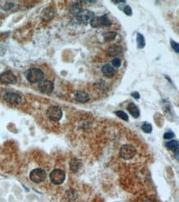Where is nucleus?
I'll list each match as a JSON object with an SVG mask.
<instances>
[{
	"instance_id": "nucleus-4",
	"label": "nucleus",
	"mask_w": 179,
	"mask_h": 202,
	"mask_svg": "<svg viewBox=\"0 0 179 202\" xmlns=\"http://www.w3.org/2000/svg\"><path fill=\"white\" fill-rule=\"evenodd\" d=\"M46 114H47L48 118H50L51 120L57 122V121L61 119L62 116H63V112H62V110L59 106L53 105V106L48 108L47 111H46Z\"/></svg>"
},
{
	"instance_id": "nucleus-23",
	"label": "nucleus",
	"mask_w": 179,
	"mask_h": 202,
	"mask_svg": "<svg viewBox=\"0 0 179 202\" xmlns=\"http://www.w3.org/2000/svg\"><path fill=\"white\" fill-rule=\"evenodd\" d=\"M171 46H172V47L174 49L175 51H176L177 53H178L179 51V47H178V43L176 42H174L173 40H171Z\"/></svg>"
},
{
	"instance_id": "nucleus-8",
	"label": "nucleus",
	"mask_w": 179,
	"mask_h": 202,
	"mask_svg": "<svg viewBox=\"0 0 179 202\" xmlns=\"http://www.w3.org/2000/svg\"><path fill=\"white\" fill-rule=\"evenodd\" d=\"M94 17H95L94 13L89 11V10H83L78 15H76V17H77V20L78 22L80 23H84V24L90 22Z\"/></svg>"
},
{
	"instance_id": "nucleus-28",
	"label": "nucleus",
	"mask_w": 179,
	"mask_h": 202,
	"mask_svg": "<svg viewBox=\"0 0 179 202\" xmlns=\"http://www.w3.org/2000/svg\"><path fill=\"white\" fill-rule=\"evenodd\" d=\"M112 2H113V3H126V1H124V0H112Z\"/></svg>"
},
{
	"instance_id": "nucleus-2",
	"label": "nucleus",
	"mask_w": 179,
	"mask_h": 202,
	"mask_svg": "<svg viewBox=\"0 0 179 202\" xmlns=\"http://www.w3.org/2000/svg\"><path fill=\"white\" fill-rule=\"evenodd\" d=\"M136 149L131 144H125L121 147L119 152V155L125 160H130L135 156Z\"/></svg>"
},
{
	"instance_id": "nucleus-24",
	"label": "nucleus",
	"mask_w": 179,
	"mask_h": 202,
	"mask_svg": "<svg viewBox=\"0 0 179 202\" xmlns=\"http://www.w3.org/2000/svg\"><path fill=\"white\" fill-rule=\"evenodd\" d=\"M112 65L116 68H118L120 66V60L119 58H115V59L112 60Z\"/></svg>"
},
{
	"instance_id": "nucleus-11",
	"label": "nucleus",
	"mask_w": 179,
	"mask_h": 202,
	"mask_svg": "<svg viewBox=\"0 0 179 202\" xmlns=\"http://www.w3.org/2000/svg\"><path fill=\"white\" fill-rule=\"evenodd\" d=\"M102 71L104 76H106L107 78H112L116 74V70L109 64L104 65L102 67Z\"/></svg>"
},
{
	"instance_id": "nucleus-1",
	"label": "nucleus",
	"mask_w": 179,
	"mask_h": 202,
	"mask_svg": "<svg viewBox=\"0 0 179 202\" xmlns=\"http://www.w3.org/2000/svg\"><path fill=\"white\" fill-rule=\"evenodd\" d=\"M45 74L39 68H31L26 72V78L31 83H37L43 80Z\"/></svg>"
},
{
	"instance_id": "nucleus-27",
	"label": "nucleus",
	"mask_w": 179,
	"mask_h": 202,
	"mask_svg": "<svg viewBox=\"0 0 179 202\" xmlns=\"http://www.w3.org/2000/svg\"><path fill=\"white\" fill-rule=\"evenodd\" d=\"M131 96H133V98L136 99H140V94L138 92H133L131 93Z\"/></svg>"
},
{
	"instance_id": "nucleus-12",
	"label": "nucleus",
	"mask_w": 179,
	"mask_h": 202,
	"mask_svg": "<svg viewBox=\"0 0 179 202\" xmlns=\"http://www.w3.org/2000/svg\"><path fill=\"white\" fill-rule=\"evenodd\" d=\"M122 51H123V49L121 47H119V46H111L108 49H107V54L109 55L110 56L112 57H116V56H120L122 54Z\"/></svg>"
},
{
	"instance_id": "nucleus-29",
	"label": "nucleus",
	"mask_w": 179,
	"mask_h": 202,
	"mask_svg": "<svg viewBox=\"0 0 179 202\" xmlns=\"http://www.w3.org/2000/svg\"><path fill=\"white\" fill-rule=\"evenodd\" d=\"M144 202H156L154 200H152V199H147L145 200Z\"/></svg>"
},
{
	"instance_id": "nucleus-19",
	"label": "nucleus",
	"mask_w": 179,
	"mask_h": 202,
	"mask_svg": "<svg viewBox=\"0 0 179 202\" xmlns=\"http://www.w3.org/2000/svg\"><path fill=\"white\" fill-rule=\"evenodd\" d=\"M166 147L171 150H177L178 149V142L176 140L169 141L168 143H166Z\"/></svg>"
},
{
	"instance_id": "nucleus-26",
	"label": "nucleus",
	"mask_w": 179,
	"mask_h": 202,
	"mask_svg": "<svg viewBox=\"0 0 179 202\" xmlns=\"http://www.w3.org/2000/svg\"><path fill=\"white\" fill-rule=\"evenodd\" d=\"M123 12L128 16H131L132 15V9L130 6H126L123 9Z\"/></svg>"
},
{
	"instance_id": "nucleus-14",
	"label": "nucleus",
	"mask_w": 179,
	"mask_h": 202,
	"mask_svg": "<svg viewBox=\"0 0 179 202\" xmlns=\"http://www.w3.org/2000/svg\"><path fill=\"white\" fill-rule=\"evenodd\" d=\"M127 110L129 111V113L134 117V118H139V116L140 114V110L134 103H130L127 106Z\"/></svg>"
},
{
	"instance_id": "nucleus-16",
	"label": "nucleus",
	"mask_w": 179,
	"mask_h": 202,
	"mask_svg": "<svg viewBox=\"0 0 179 202\" xmlns=\"http://www.w3.org/2000/svg\"><path fill=\"white\" fill-rule=\"evenodd\" d=\"M84 10L83 9V7H82L81 3H79V2H76V3H73L71 7H70V13L73 14H75V15H78L80 12H82Z\"/></svg>"
},
{
	"instance_id": "nucleus-3",
	"label": "nucleus",
	"mask_w": 179,
	"mask_h": 202,
	"mask_svg": "<svg viewBox=\"0 0 179 202\" xmlns=\"http://www.w3.org/2000/svg\"><path fill=\"white\" fill-rule=\"evenodd\" d=\"M89 23L91 27L94 28L108 27V26L112 25V22L110 21L106 14H104L102 16H98V17L95 16L90 21Z\"/></svg>"
},
{
	"instance_id": "nucleus-7",
	"label": "nucleus",
	"mask_w": 179,
	"mask_h": 202,
	"mask_svg": "<svg viewBox=\"0 0 179 202\" xmlns=\"http://www.w3.org/2000/svg\"><path fill=\"white\" fill-rule=\"evenodd\" d=\"M0 82L3 84H16L17 83V77L15 76L12 71L7 70L0 75Z\"/></svg>"
},
{
	"instance_id": "nucleus-20",
	"label": "nucleus",
	"mask_w": 179,
	"mask_h": 202,
	"mask_svg": "<svg viewBox=\"0 0 179 202\" xmlns=\"http://www.w3.org/2000/svg\"><path fill=\"white\" fill-rule=\"evenodd\" d=\"M116 116H117L118 118H120V119H122V120H125L126 121V122L129 121L128 115L126 114L124 111H121V110L116 111Z\"/></svg>"
},
{
	"instance_id": "nucleus-9",
	"label": "nucleus",
	"mask_w": 179,
	"mask_h": 202,
	"mask_svg": "<svg viewBox=\"0 0 179 202\" xmlns=\"http://www.w3.org/2000/svg\"><path fill=\"white\" fill-rule=\"evenodd\" d=\"M3 99L12 104H19L22 102V96L15 92H7L3 95Z\"/></svg>"
},
{
	"instance_id": "nucleus-17",
	"label": "nucleus",
	"mask_w": 179,
	"mask_h": 202,
	"mask_svg": "<svg viewBox=\"0 0 179 202\" xmlns=\"http://www.w3.org/2000/svg\"><path fill=\"white\" fill-rule=\"evenodd\" d=\"M116 35L117 34L115 32H107L103 34V38L105 40V42H112V41L116 39Z\"/></svg>"
},
{
	"instance_id": "nucleus-5",
	"label": "nucleus",
	"mask_w": 179,
	"mask_h": 202,
	"mask_svg": "<svg viewBox=\"0 0 179 202\" xmlns=\"http://www.w3.org/2000/svg\"><path fill=\"white\" fill-rule=\"evenodd\" d=\"M46 177V173L43 169H34L30 173V179L35 183H41L44 181Z\"/></svg>"
},
{
	"instance_id": "nucleus-10",
	"label": "nucleus",
	"mask_w": 179,
	"mask_h": 202,
	"mask_svg": "<svg viewBox=\"0 0 179 202\" xmlns=\"http://www.w3.org/2000/svg\"><path fill=\"white\" fill-rule=\"evenodd\" d=\"M40 91L45 95H49L53 92L54 90V83L49 80H44L40 82L39 84Z\"/></svg>"
},
{
	"instance_id": "nucleus-30",
	"label": "nucleus",
	"mask_w": 179,
	"mask_h": 202,
	"mask_svg": "<svg viewBox=\"0 0 179 202\" xmlns=\"http://www.w3.org/2000/svg\"><path fill=\"white\" fill-rule=\"evenodd\" d=\"M176 158L177 160H178V149H177L176 150Z\"/></svg>"
},
{
	"instance_id": "nucleus-6",
	"label": "nucleus",
	"mask_w": 179,
	"mask_h": 202,
	"mask_svg": "<svg viewBox=\"0 0 179 202\" xmlns=\"http://www.w3.org/2000/svg\"><path fill=\"white\" fill-rule=\"evenodd\" d=\"M51 181L55 185H60L65 180V173L60 169H55L50 174Z\"/></svg>"
},
{
	"instance_id": "nucleus-22",
	"label": "nucleus",
	"mask_w": 179,
	"mask_h": 202,
	"mask_svg": "<svg viewBox=\"0 0 179 202\" xmlns=\"http://www.w3.org/2000/svg\"><path fill=\"white\" fill-rule=\"evenodd\" d=\"M51 12H52V10H51V9H45V13H44V14H43V18H45V17H47L46 18V20L50 19V18H51V17H53L54 14H51Z\"/></svg>"
},
{
	"instance_id": "nucleus-18",
	"label": "nucleus",
	"mask_w": 179,
	"mask_h": 202,
	"mask_svg": "<svg viewBox=\"0 0 179 202\" xmlns=\"http://www.w3.org/2000/svg\"><path fill=\"white\" fill-rule=\"evenodd\" d=\"M136 42H137V47L139 49H142V48L145 47V37H144L142 34L137 33Z\"/></svg>"
},
{
	"instance_id": "nucleus-21",
	"label": "nucleus",
	"mask_w": 179,
	"mask_h": 202,
	"mask_svg": "<svg viewBox=\"0 0 179 202\" xmlns=\"http://www.w3.org/2000/svg\"><path fill=\"white\" fill-rule=\"evenodd\" d=\"M152 125L150 124H149L147 122H145L142 125V130L146 133H150L152 132Z\"/></svg>"
},
{
	"instance_id": "nucleus-13",
	"label": "nucleus",
	"mask_w": 179,
	"mask_h": 202,
	"mask_svg": "<svg viewBox=\"0 0 179 202\" xmlns=\"http://www.w3.org/2000/svg\"><path fill=\"white\" fill-rule=\"evenodd\" d=\"M76 100L80 102V103H86L89 100V95L85 91L78 90L75 93Z\"/></svg>"
},
{
	"instance_id": "nucleus-15",
	"label": "nucleus",
	"mask_w": 179,
	"mask_h": 202,
	"mask_svg": "<svg viewBox=\"0 0 179 202\" xmlns=\"http://www.w3.org/2000/svg\"><path fill=\"white\" fill-rule=\"evenodd\" d=\"M70 169L73 172H77L79 171V169L81 168L82 166V163L81 161L78 160L77 158H73L70 163Z\"/></svg>"
},
{
	"instance_id": "nucleus-25",
	"label": "nucleus",
	"mask_w": 179,
	"mask_h": 202,
	"mask_svg": "<svg viewBox=\"0 0 179 202\" xmlns=\"http://www.w3.org/2000/svg\"><path fill=\"white\" fill-rule=\"evenodd\" d=\"M175 136L174 132H172V131H169V132H167L164 133L163 135V138L164 139H171V138H173Z\"/></svg>"
}]
</instances>
